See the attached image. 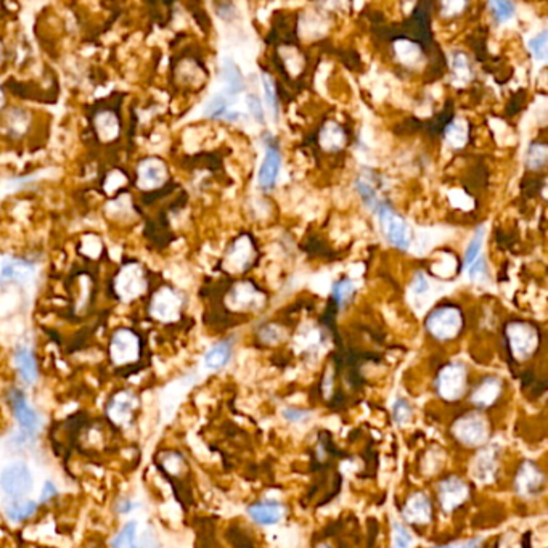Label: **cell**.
<instances>
[{
  "label": "cell",
  "mask_w": 548,
  "mask_h": 548,
  "mask_svg": "<svg viewBox=\"0 0 548 548\" xmlns=\"http://www.w3.org/2000/svg\"><path fill=\"white\" fill-rule=\"evenodd\" d=\"M148 289L145 268L139 262H129L118 272L114 278V293L124 303L139 299Z\"/></svg>",
  "instance_id": "cell-1"
},
{
  "label": "cell",
  "mask_w": 548,
  "mask_h": 548,
  "mask_svg": "<svg viewBox=\"0 0 548 548\" xmlns=\"http://www.w3.org/2000/svg\"><path fill=\"white\" fill-rule=\"evenodd\" d=\"M140 399L130 389H123L109 399L105 412L111 423L118 428H129L134 423L137 410H139Z\"/></svg>",
  "instance_id": "cell-2"
},
{
  "label": "cell",
  "mask_w": 548,
  "mask_h": 548,
  "mask_svg": "<svg viewBox=\"0 0 548 548\" xmlns=\"http://www.w3.org/2000/svg\"><path fill=\"white\" fill-rule=\"evenodd\" d=\"M109 357L116 367L135 364L140 359V338L129 328L114 331L109 343Z\"/></svg>",
  "instance_id": "cell-3"
},
{
  "label": "cell",
  "mask_w": 548,
  "mask_h": 548,
  "mask_svg": "<svg viewBox=\"0 0 548 548\" xmlns=\"http://www.w3.org/2000/svg\"><path fill=\"white\" fill-rule=\"evenodd\" d=\"M0 487L8 498H27L34 487L29 467L23 462L10 465L0 474Z\"/></svg>",
  "instance_id": "cell-4"
},
{
  "label": "cell",
  "mask_w": 548,
  "mask_h": 548,
  "mask_svg": "<svg viewBox=\"0 0 548 548\" xmlns=\"http://www.w3.org/2000/svg\"><path fill=\"white\" fill-rule=\"evenodd\" d=\"M462 323L463 319L460 310L447 306V308H439L431 312L428 320H426V327H428V331L432 336L447 341V339L457 336L462 330Z\"/></svg>",
  "instance_id": "cell-5"
},
{
  "label": "cell",
  "mask_w": 548,
  "mask_h": 548,
  "mask_svg": "<svg viewBox=\"0 0 548 548\" xmlns=\"http://www.w3.org/2000/svg\"><path fill=\"white\" fill-rule=\"evenodd\" d=\"M8 401H10V407H12L13 416L20 425L23 439L25 441L32 439V437L39 432L41 428L39 415H37L36 410L32 409V405L29 404V401H27L25 394L18 391V389H13V391L10 392Z\"/></svg>",
  "instance_id": "cell-6"
},
{
  "label": "cell",
  "mask_w": 548,
  "mask_h": 548,
  "mask_svg": "<svg viewBox=\"0 0 548 548\" xmlns=\"http://www.w3.org/2000/svg\"><path fill=\"white\" fill-rule=\"evenodd\" d=\"M182 306V296L175 292L174 288L161 287L151 298L150 315L155 320H160L163 323L175 322L180 317Z\"/></svg>",
  "instance_id": "cell-7"
},
{
  "label": "cell",
  "mask_w": 548,
  "mask_h": 548,
  "mask_svg": "<svg viewBox=\"0 0 548 548\" xmlns=\"http://www.w3.org/2000/svg\"><path fill=\"white\" fill-rule=\"evenodd\" d=\"M378 214H380L381 230L389 243L401 249L407 248L410 243V233H409L407 224L404 222V219L399 216L396 211H392L388 205L380 206Z\"/></svg>",
  "instance_id": "cell-8"
},
{
  "label": "cell",
  "mask_w": 548,
  "mask_h": 548,
  "mask_svg": "<svg viewBox=\"0 0 548 548\" xmlns=\"http://www.w3.org/2000/svg\"><path fill=\"white\" fill-rule=\"evenodd\" d=\"M167 167L160 158H145L137 166V187L150 191L163 187L167 180Z\"/></svg>",
  "instance_id": "cell-9"
},
{
  "label": "cell",
  "mask_w": 548,
  "mask_h": 548,
  "mask_svg": "<svg viewBox=\"0 0 548 548\" xmlns=\"http://www.w3.org/2000/svg\"><path fill=\"white\" fill-rule=\"evenodd\" d=\"M455 436L467 446H479L487 437V425L481 416L470 415L465 416L455 425Z\"/></svg>",
  "instance_id": "cell-10"
},
{
  "label": "cell",
  "mask_w": 548,
  "mask_h": 548,
  "mask_svg": "<svg viewBox=\"0 0 548 548\" xmlns=\"http://www.w3.org/2000/svg\"><path fill=\"white\" fill-rule=\"evenodd\" d=\"M508 338L516 357H528L537 346V333L526 323H513L508 328Z\"/></svg>",
  "instance_id": "cell-11"
},
{
  "label": "cell",
  "mask_w": 548,
  "mask_h": 548,
  "mask_svg": "<svg viewBox=\"0 0 548 548\" xmlns=\"http://www.w3.org/2000/svg\"><path fill=\"white\" fill-rule=\"evenodd\" d=\"M467 375L462 365H448L447 369L442 370L437 380V389H439L441 396L446 399H457L462 396L465 385H467Z\"/></svg>",
  "instance_id": "cell-12"
},
{
  "label": "cell",
  "mask_w": 548,
  "mask_h": 548,
  "mask_svg": "<svg viewBox=\"0 0 548 548\" xmlns=\"http://www.w3.org/2000/svg\"><path fill=\"white\" fill-rule=\"evenodd\" d=\"M15 367L25 385L32 386L39 378V367H37L36 355L27 346H20L15 350Z\"/></svg>",
  "instance_id": "cell-13"
},
{
  "label": "cell",
  "mask_w": 548,
  "mask_h": 548,
  "mask_svg": "<svg viewBox=\"0 0 548 548\" xmlns=\"http://www.w3.org/2000/svg\"><path fill=\"white\" fill-rule=\"evenodd\" d=\"M94 128L98 139L105 144L116 140L121 132V124L116 113L109 111V109H103V111L95 114Z\"/></svg>",
  "instance_id": "cell-14"
},
{
  "label": "cell",
  "mask_w": 548,
  "mask_h": 548,
  "mask_svg": "<svg viewBox=\"0 0 548 548\" xmlns=\"http://www.w3.org/2000/svg\"><path fill=\"white\" fill-rule=\"evenodd\" d=\"M278 171H280V153L277 148L268 146L259 169V185L261 189H272L275 185Z\"/></svg>",
  "instance_id": "cell-15"
},
{
  "label": "cell",
  "mask_w": 548,
  "mask_h": 548,
  "mask_svg": "<svg viewBox=\"0 0 548 548\" xmlns=\"http://www.w3.org/2000/svg\"><path fill=\"white\" fill-rule=\"evenodd\" d=\"M0 278L4 282H20V283H29L34 278V267L29 262L20 261V259H10L5 261L2 266V272H0Z\"/></svg>",
  "instance_id": "cell-16"
},
{
  "label": "cell",
  "mask_w": 548,
  "mask_h": 548,
  "mask_svg": "<svg viewBox=\"0 0 548 548\" xmlns=\"http://www.w3.org/2000/svg\"><path fill=\"white\" fill-rule=\"evenodd\" d=\"M37 502L31 498H8L5 505V514L10 521L23 523L37 513Z\"/></svg>",
  "instance_id": "cell-17"
},
{
  "label": "cell",
  "mask_w": 548,
  "mask_h": 548,
  "mask_svg": "<svg viewBox=\"0 0 548 548\" xmlns=\"http://www.w3.org/2000/svg\"><path fill=\"white\" fill-rule=\"evenodd\" d=\"M467 486L460 479H447L441 484V502L444 509H453L467 497Z\"/></svg>",
  "instance_id": "cell-18"
},
{
  "label": "cell",
  "mask_w": 548,
  "mask_h": 548,
  "mask_svg": "<svg viewBox=\"0 0 548 548\" xmlns=\"http://www.w3.org/2000/svg\"><path fill=\"white\" fill-rule=\"evenodd\" d=\"M431 505L430 500L423 494H416L407 502L404 509L405 519H409V523H430L431 519Z\"/></svg>",
  "instance_id": "cell-19"
},
{
  "label": "cell",
  "mask_w": 548,
  "mask_h": 548,
  "mask_svg": "<svg viewBox=\"0 0 548 548\" xmlns=\"http://www.w3.org/2000/svg\"><path fill=\"white\" fill-rule=\"evenodd\" d=\"M248 512H249V516L253 518L256 523L267 524V526L275 524L283 518V508L278 505V503H273V502L256 503V505L251 507Z\"/></svg>",
  "instance_id": "cell-20"
},
{
  "label": "cell",
  "mask_w": 548,
  "mask_h": 548,
  "mask_svg": "<svg viewBox=\"0 0 548 548\" xmlns=\"http://www.w3.org/2000/svg\"><path fill=\"white\" fill-rule=\"evenodd\" d=\"M230 355H232V346H230V343H217L216 346H212L207 350V354L205 355V364L207 369L219 370L228 364Z\"/></svg>",
  "instance_id": "cell-21"
},
{
  "label": "cell",
  "mask_w": 548,
  "mask_h": 548,
  "mask_svg": "<svg viewBox=\"0 0 548 548\" xmlns=\"http://www.w3.org/2000/svg\"><path fill=\"white\" fill-rule=\"evenodd\" d=\"M4 124L7 132H10L13 137H18L26 132L27 125H29V114H27L25 109L13 108L5 114Z\"/></svg>",
  "instance_id": "cell-22"
},
{
  "label": "cell",
  "mask_w": 548,
  "mask_h": 548,
  "mask_svg": "<svg viewBox=\"0 0 548 548\" xmlns=\"http://www.w3.org/2000/svg\"><path fill=\"white\" fill-rule=\"evenodd\" d=\"M498 392H500V383L495 378H489L486 383L476 389V392L473 394V402L476 405H481V407H487L498 397Z\"/></svg>",
  "instance_id": "cell-23"
},
{
  "label": "cell",
  "mask_w": 548,
  "mask_h": 548,
  "mask_svg": "<svg viewBox=\"0 0 548 548\" xmlns=\"http://www.w3.org/2000/svg\"><path fill=\"white\" fill-rule=\"evenodd\" d=\"M137 544V523L130 521L119 530L109 548H134Z\"/></svg>",
  "instance_id": "cell-24"
},
{
  "label": "cell",
  "mask_w": 548,
  "mask_h": 548,
  "mask_svg": "<svg viewBox=\"0 0 548 548\" xmlns=\"http://www.w3.org/2000/svg\"><path fill=\"white\" fill-rule=\"evenodd\" d=\"M322 145L328 150H339L344 145V132L336 124H330L322 130Z\"/></svg>",
  "instance_id": "cell-25"
},
{
  "label": "cell",
  "mask_w": 548,
  "mask_h": 548,
  "mask_svg": "<svg viewBox=\"0 0 548 548\" xmlns=\"http://www.w3.org/2000/svg\"><path fill=\"white\" fill-rule=\"evenodd\" d=\"M482 240H484V227H479L478 230H476L474 237L471 238L467 251H465V261L463 262L467 267L473 264V262L476 261V257H478L481 246H482Z\"/></svg>",
  "instance_id": "cell-26"
},
{
  "label": "cell",
  "mask_w": 548,
  "mask_h": 548,
  "mask_svg": "<svg viewBox=\"0 0 548 548\" xmlns=\"http://www.w3.org/2000/svg\"><path fill=\"white\" fill-rule=\"evenodd\" d=\"M519 486H521V491L526 492H534L537 491V487L542 484V476L537 468L530 467V473L528 470L521 471V476H519Z\"/></svg>",
  "instance_id": "cell-27"
},
{
  "label": "cell",
  "mask_w": 548,
  "mask_h": 548,
  "mask_svg": "<svg viewBox=\"0 0 548 548\" xmlns=\"http://www.w3.org/2000/svg\"><path fill=\"white\" fill-rule=\"evenodd\" d=\"M354 293H355V285L350 280L338 282L333 288V298L339 306L346 304Z\"/></svg>",
  "instance_id": "cell-28"
},
{
  "label": "cell",
  "mask_w": 548,
  "mask_h": 548,
  "mask_svg": "<svg viewBox=\"0 0 548 548\" xmlns=\"http://www.w3.org/2000/svg\"><path fill=\"white\" fill-rule=\"evenodd\" d=\"M547 163V146L534 144L528 153V164L530 169H539Z\"/></svg>",
  "instance_id": "cell-29"
},
{
  "label": "cell",
  "mask_w": 548,
  "mask_h": 548,
  "mask_svg": "<svg viewBox=\"0 0 548 548\" xmlns=\"http://www.w3.org/2000/svg\"><path fill=\"white\" fill-rule=\"evenodd\" d=\"M262 87H264L266 100H267V103H268V107H270V109H272L273 118H277V114H278L277 92H275V87H273V82H272V79H270V76H268V74L262 76Z\"/></svg>",
  "instance_id": "cell-30"
},
{
  "label": "cell",
  "mask_w": 548,
  "mask_h": 548,
  "mask_svg": "<svg viewBox=\"0 0 548 548\" xmlns=\"http://www.w3.org/2000/svg\"><path fill=\"white\" fill-rule=\"evenodd\" d=\"M529 47L534 58L539 60V62H544L547 58V31H542L539 36H535L534 39L529 42Z\"/></svg>",
  "instance_id": "cell-31"
},
{
  "label": "cell",
  "mask_w": 548,
  "mask_h": 548,
  "mask_svg": "<svg viewBox=\"0 0 548 548\" xmlns=\"http://www.w3.org/2000/svg\"><path fill=\"white\" fill-rule=\"evenodd\" d=\"M489 7L492 8V13H494L495 18L498 21H507L513 16V4L509 2H492Z\"/></svg>",
  "instance_id": "cell-32"
},
{
  "label": "cell",
  "mask_w": 548,
  "mask_h": 548,
  "mask_svg": "<svg viewBox=\"0 0 548 548\" xmlns=\"http://www.w3.org/2000/svg\"><path fill=\"white\" fill-rule=\"evenodd\" d=\"M206 113L210 114L211 118L226 116V114H227V100H226V97L217 95V97L212 98V102L206 108Z\"/></svg>",
  "instance_id": "cell-33"
},
{
  "label": "cell",
  "mask_w": 548,
  "mask_h": 548,
  "mask_svg": "<svg viewBox=\"0 0 548 548\" xmlns=\"http://www.w3.org/2000/svg\"><path fill=\"white\" fill-rule=\"evenodd\" d=\"M410 415H412V409H410L409 402L404 401V399H399L392 407V416L394 420H396V423L399 425L404 423V421H407L410 418Z\"/></svg>",
  "instance_id": "cell-34"
},
{
  "label": "cell",
  "mask_w": 548,
  "mask_h": 548,
  "mask_svg": "<svg viewBox=\"0 0 548 548\" xmlns=\"http://www.w3.org/2000/svg\"><path fill=\"white\" fill-rule=\"evenodd\" d=\"M412 544V535L401 524L394 526V548H409Z\"/></svg>",
  "instance_id": "cell-35"
},
{
  "label": "cell",
  "mask_w": 548,
  "mask_h": 548,
  "mask_svg": "<svg viewBox=\"0 0 548 548\" xmlns=\"http://www.w3.org/2000/svg\"><path fill=\"white\" fill-rule=\"evenodd\" d=\"M486 277H487V272H486V262H484V259L474 261L473 264L470 266V278H471V280L481 282V280H484Z\"/></svg>",
  "instance_id": "cell-36"
},
{
  "label": "cell",
  "mask_w": 548,
  "mask_h": 548,
  "mask_svg": "<svg viewBox=\"0 0 548 548\" xmlns=\"http://www.w3.org/2000/svg\"><path fill=\"white\" fill-rule=\"evenodd\" d=\"M248 105H249L251 113H253L256 121L262 123V121H264V109H262V103L259 102L257 95H248Z\"/></svg>",
  "instance_id": "cell-37"
},
{
  "label": "cell",
  "mask_w": 548,
  "mask_h": 548,
  "mask_svg": "<svg viewBox=\"0 0 548 548\" xmlns=\"http://www.w3.org/2000/svg\"><path fill=\"white\" fill-rule=\"evenodd\" d=\"M283 415L287 420L293 421V423H298V421H303L306 416L309 415V412H306V410H298V409H287Z\"/></svg>",
  "instance_id": "cell-38"
},
{
  "label": "cell",
  "mask_w": 548,
  "mask_h": 548,
  "mask_svg": "<svg viewBox=\"0 0 548 548\" xmlns=\"http://www.w3.org/2000/svg\"><path fill=\"white\" fill-rule=\"evenodd\" d=\"M426 289H428V282H426L423 273H418V275H416L415 280H413V292L416 294H423V293H426Z\"/></svg>",
  "instance_id": "cell-39"
},
{
  "label": "cell",
  "mask_w": 548,
  "mask_h": 548,
  "mask_svg": "<svg viewBox=\"0 0 548 548\" xmlns=\"http://www.w3.org/2000/svg\"><path fill=\"white\" fill-rule=\"evenodd\" d=\"M55 495H57V487L53 486V482L47 481L46 484H43L41 502H48V500H52V498H53Z\"/></svg>",
  "instance_id": "cell-40"
},
{
  "label": "cell",
  "mask_w": 548,
  "mask_h": 548,
  "mask_svg": "<svg viewBox=\"0 0 548 548\" xmlns=\"http://www.w3.org/2000/svg\"><path fill=\"white\" fill-rule=\"evenodd\" d=\"M116 509H118V513H121V514H125V513L132 512V509H134V502L129 500V498H128V500H121L118 503Z\"/></svg>",
  "instance_id": "cell-41"
},
{
  "label": "cell",
  "mask_w": 548,
  "mask_h": 548,
  "mask_svg": "<svg viewBox=\"0 0 548 548\" xmlns=\"http://www.w3.org/2000/svg\"><path fill=\"white\" fill-rule=\"evenodd\" d=\"M134 548H156V547H155V544H150V542H148V540H144V542H142V544H139V542H137V544L134 545Z\"/></svg>",
  "instance_id": "cell-42"
},
{
  "label": "cell",
  "mask_w": 548,
  "mask_h": 548,
  "mask_svg": "<svg viewBox=\"0 0 548 548\" xmlns=\"http://www.w3.org/2000/svg\"><path fill=\"white\" fill-rule=\"evenodd\" d=\"M478 545H479V540H478V539H473V540L467 542V544H465L463 547H460V548H478Z\"/></svg>",
  "instance_id": "cell-43"
},
{
  "label": "cell",
  "mask_w": 548,
  "mask_h": 548,
  "mask_svg": "<svg viewBox=\"0 0 548 548\" xmlns=\"http://www.w3.org/2000/svg\"><path fill=\"white\" fill-rule=\"evenodd\" d=\"M4 103H5V95H4V90H2V87H0V109H2Z\"/></svg>",
  "instance_id": "cell-44"
},
{
  "label": "cell",
  "mask_w": 548,
  "mask_h": 548,
  "mask_svg": "<svg viewBox=\"0 0 548 548\" xmlns=\"http://www.w3.org/2000/svg\"><path fill=\"white\" fill-rule=\"evenodd\" d=\"M2 62H4V46L2 42H0V64H2Z\"/></svg>",
  "instance_id": "cell-45"
},
{
  "label": "cell",
  "mask_w": 548,
  "mask_h": 548,
  "mask_svg": "<svg viewBox=\"0 0 548 548\" xmlns=\"http://www.w3.org/2000/svg\"><path fill=\"white\" fill-rule=\"evenodd\" d=\"M439 548H453V547H451V545H447V547H439Z\"/></svg>",
  "instance_id": "cell-46"
}]
</instances>
